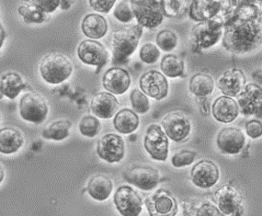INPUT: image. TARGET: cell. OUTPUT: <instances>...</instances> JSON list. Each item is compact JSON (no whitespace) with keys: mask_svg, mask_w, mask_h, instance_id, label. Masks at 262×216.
<instances>
[{"mask_svg":"<svg viewBox=\"0 0 262 216\" xmlns=\"http://www.w3.org/2000/svg\"><path fill=\"white\" fill-rule=\"evenodd\" d=\"M261 9L241 2L224 25L223 46L233 54H247L261 44Z\"/></svg>","mask_w":262,"mask_h":216,"instance_id":"obj_1","label":"cell"},{"mask_svg":"<svg viewBox=\"0 0 262 216\" xmlns=\"http://www.w3.org/2000/svg\"><path fill=\"white\" fill-rule=\"evenodd\" d=\"M239 0H192L189 13L192 20H218L224 25L233 16Z\"/></svg>","mask_w":262,"mask_h":216,"instance_id":"obj_2","label":"cell"},{"mask_svg":"<svg viewBox=\"0 0 262 216\" xmlns=\"http://www.w3.org/2000/svg\"><path fill=\"white\" fill-rule=\"evenodd\" d=\"M142 34L143 27L138 24L122 28L113 32L112 37L113 64L126 63L129 56L136 52Z\"/></svg>","mask_w":262,"mask_h":216,"instance_id":"obj_3","label":"cell"},{"mask_svg":"<svg viewBox=\"0 0 262 216\" xmlns=\"http://www.w3.org/2000/svg\"><path fill=\"white\" fill-rule=\"evenodd\" d=\"M40 74L46 83L58 85L68 80L73 73V63L68 56L59 53L46 55L40 63Z\"/></svg>","mask_w":262,"mask_h":216,"instance_id":"obj_4","label":"cell"},{"mask_svg":"<svg viewBox=\"0 0 262 216\" xmlns=\"http://www.w3.org/2000/svg\"><path fill=\"white\" fill-rule=\"evenodd\" d=\"M224 32V24L218 20H205L197 23L190 32L192 50L198 52L208 49L220 41Z\"/></svg>","mask_w":262,"mask_h":216,"instance_id":"obj_5","label":"cell"},{"mask_svg":"<svg viewBox=\"0 0 262 216\" xmlns=\"http://www.w3.org/2000/svg\"><path fill=\"white\" fill-rule=\"evenodd\" d=\"M138 25L147 29L158 27L164 19L160 1L158 0H128Z\"/></svg>","mask_w":262,"mask_h":216,"instance_id":"obj_6","label":"cell"},{"mask_svg":"<svg viewBox=\"0 0 262 216\" xmlns=\"http://www.w3.org/2000/svg\"><path fill=\"white\" fill-rule=\"evenodd\" d=\"M49 113L48 104L41 95L30 92L23 95L19 101V114L26 122L41 124Z\"/></svg>","mask_w":262,"mask_h":216,"instance_id":"obj_7","label":"cell"},{"mask_svg":"<svg viewBox=\"0 0 262 216\" xmlns=\"http://www.w3.org/2000/svg\"><path fill=\"white\" fill-rule=\"evenodd\" d=\"M145 206L150 216H176L179 205L169 190L159 189L145 199Z\"/></svg>","mask_w":262,"mask_h":216,"instance_id":"obj_8","label":"cell"},{"mask_svg":"<svg viewBox=\"0 0 262 216\" xmlns=\"http://www.w3.org/2000/svg\"><path fill=\"white\" fill-rule=\"evenodd\" d=\"M214 201L218 209L226 215L241 216L244 212L243 198L239 191L231 185H223L217 189Z\"/></svg>","mask_w":262,"mask_h":216,"instance_id":"obj_9","label":"cell"},{"mask_svg":"<svg viewBox=\"0 0 262 216\" xmlns=\"http://www.w3.org/2000/svg\"><path fill=\"white\" fill-rule=\"evenodd\" d=\"M144 146L150 157L158 161H166L168 156L169 141L162 128L151 124L145 132Z\"/></svg>","mask_w":262,"mask_h":216,"instance_id":"obj_10","label":"cell"},{"mask_svg":"<svg viewBox=\"0 0 262 216\" xmlns=\"http://www.w3.org/2000/svg\"><path fill=\"white\" fill-rule=\"evenodd\" d=\"M122 177L128 183L135 185L143 190L154 189L161 180L158 169L142 165L127 168L122 173Z\"/></svg>","mask_w":262,"mask_h":216,"instance_id":"obj_11","label":"cell"},{"mask_svg":"<svg viewBox=\"0 0 262 216\" xmlns=\"http://www.w3.org/2000/svg\"><path fill=\"white\" fill-rule=\"evenodd\" d=\"M114 204L122 216H139L143 201L140 195L128 185H122L114 194Z\"/></svg>","mask_w":262,"mask_h":216,"instance_id":"obj_12","label":"cell"},{"mask_svg":"<svg viewBox=\"0 0 262 216\" xmlns=\"http://www.w3.org/2000/svg\"><path fill=\"white\" fill-rule=\"evenodd\" d=\"M97 154L106 162L122 161L125 155V144L122 136L115 134L103 135L97 144Z\"/></svg>","mask_w":262,"mask_h":216,"instance_id":"obj_13","label":"cell"},{"mask_svg":"<svg viewBox=\"0 0 262 216\" xmlns=\"http://www.w3.org/2000/svg\"><path fill=\"white\" fill-rule=\"evenodd\" d=\"M161 124L167 138H170L177 143L184 141L191 130L190 120L181 112L168 113L163 119Z\"/></svg>","mask_w":262,"mask_h":216,"instance_id":"obj_14","label":"cell"},{"mask_svg":"<svg viewBox=\"0 0 262 216\" xmlns=\"http://www.w3.org/2000/svg\"><path fill=\"white\" fill-rule=\"evenodd\" d=\"M139 87L144 94L152 99L161 100L168 94V82L162 73L158 70L145 72L139 80Z\"/></svg>","mask_w":262,"mask_h":216,"instance_id":"obj_15","label":"cell"},{"mask_svg":"<svg viewBox=\"0 0 262 216\" xmlns=\"http://www.w3.org/2000/svg\"><path fill=\"white\" fill-rule=\"evenodd\" d=\"M237 106L239 113L246 116L257 115L260 113L262 103L261 87L250 83L246 85L237 95Z\"/></svg>","mask_w":262,"mask_h":216,"instance_id":"obj_16","label":"cell"},{"mask_svg":"<svg viewBox=\"0 0 262 216\" xmlns=\"http://www.w3.org/2000/svg\"><path fill=\"white\" fill-rule=\"evenodd\" d=\"M77 56L82 63L101 68L107 63L108 54L104 45L95 40H85L77 47Z\"/></svg>","mask_w":262,"mask_h":216,"instance_id":"obj_17","label":"cell"},{"mask_svg":"<svg viewBox=\"0 0 262 216\" xmlns=\"http://www.w3.org/2000/svg\"><path fill=\"white\" fill-rule=\"evenodd\" d=\"M220 172L216 164L204 159L194 165L190 170L191 181L201 189H209L216 184Z\"/></svg>","mask_w":262,"mask_h":216,"instance_id":"obj_18","label":"cell"},{"mask_svg":"<svg viewBox=\"0 0 262 216\" xmlns=\"http://www.w3.org/2000/svg\"><path fill=\"white\" fill-rule=\"evenodd\" d=\"M246 137L243 131L237 127H226L217 135L216 144L222 153L236 155L245 146Z\"/></svg>","mask_w":262,"mask_h":216,"instance_id":"obj_19","label":"cell"},{"mask_svg":"<svg viewBox=\"0 0 262 216\" xmlns=\"http://www.w3.org/2000/svg\"><path fill=\"white\" fill-rule=\"evenodd\" d=\"M247 78L241 69L233 68L227 70L217 80V87L227 97H236L244 89Z\"/></svg>","mask_w":262,"mask_h":216,"instance_id":"obj_20","label":"cell"},{"mask_svg":"<svg viewBox=\"0 0 262 216\" xmlns=\"http://www.w3.org/2000/svg\"><path fill=\"white\" fill-rule=\"evenodd\" d=\"M102 85L112 94H124L131 85V77L123 68H110L102 77Z\"/></svg>","mask_w":262,"mask_h":216,"instance_id":"obj_21","label":"cell"},{"mask_svg":"<svg viewBox=\"0 0 262 216\" xmlns=\"http://www.w3.org/2000/svg\"><path fill=\"white\" fill-rule=\"evenodd\" d=\"M212 113L217 122L230 123L238 117L239 110L235 99L227 96H221L212 103Z\"/></svg>","mask_w":262,"mask_h":216,"instance_id":"obj_22","label":"cell"},{"mask_svg":"<svg viewBox=\"0 0 262 216\" xmlns=\"http://www.w3.org/2000/svg\"><path fill=\"white\" fill-rule=\"evenodd\" d=\"M91 111L100 119H111L117 112L119 101L115 96L110 92H100L91 100Z\"/></svg>","mask_w":262,"mask_h":216,"instance_id":"obj_23","label":"cell"},{"mask_svg":"<svg viewBox=\"0 0 262 216\" xmlns=\"http://www.w3.org/2000/svg\"><path fill=\"white\" fill-rule=\"evenodd\" d=\"M108 28L106 18L99 14H88L82 20V32L91 40L103 38L108 32Z\"/></svg>","mask_w":262,"mask_h":216,"instance_id":"obj_24","label":"cell"},{"mask_svg":"<svg viewBox=\"0 0 262 216\" xmlns=\"http://www.w3.org/2000/svg\"><path fill=\"white\" fill-rule=\"evenodd\" d=\"M24 137L20 131L12 127L0 129V153L11 155L23 147Z\"/></svg>","mask_w":262,"mask_h":216,"instance_id":"obj_25","label":"cell"},{"mask_svg":"<svg viewBox=\"0 0 262 216\" xmlns=\"http://www.w3.org/2000/svg\"><path fill=\"white\" fill-rule=\"evenodd\" d=\"M182 208L183 216H226L208 200L184 202Z\"/></svg>","mask_w":262,"mask_h":216,"instance_id":"obj_26","label":"cell"},{"mask_svg":"<svg viewBox=\"0 0 262 216\" xmlns=\"http://www.w3.org/2000/svg\"><path fill=\"white\" fill-rule=\"evenodd\" d=\"M113 189L112 180L107 176L96 175L92 177L86 187V190L91 198L99 202H103L110 197Z\"/></svg>","mask_w":262,"mask_h":216,"instance_id":"obj_27","label":"cell"},{"mask_svg":"<svg viewBox=\"0 0 262 216\" xmlns=\"http://www.w3.org/2000/svg\"><path fill=\"white\" fill-rule=\"evenodd\" d=\"M26 88L27 84L17 73H6L0 79V93L9 99H16Z\"/></svg>","mask_w":262,"mask_h":216,"instance_id":"obj_28","label":"cell"},{"mask_svg":"<svg viewBox=\"0 0 262 216\" xmlns=\"http://www.w3.org/2000/svg\"><path fill=\"white\" fill-rule=\"evenodd\" d=\"M113 125L118 133L129 135L139 126V117L130 109H122L116 113L113 120Z\"/></svg>","mask_w":262,"mask_h":216,"instance_id":"obj_29","label":"cell"},{"mask_svg":"<svg viewBox=\"0 0 262 216\" xmlns=\"http://www.w3.org/2000/svg\"><path fill=\"white\" fill-rule=\"evenodd\" d=\"M190 93L198 98H206L212 94L214 89L212 77L205 73H197L190 77L189 83Z\"/></svg>","mask_w":262,"mask_h":216,"instance_id":"obj_30","label":"cell"},{"mask_svg":"<svg viewBox=\"0 0 262 216\" xmlns=\"http://www.w3.org/2000/svg\"><path fill=\"white\" fill-rule=\"evenodd\" d=\"M184 61L176 54H167L160 62V69L163 75L170 78L183 77L184 74Z\"/></svg>","mask_w":262,"mask_h":216,"instance_id":"obj_31","label":"cell"},{"mask_svg":"<svg viewBox=\"0 0 262 216\" xmlns=\"http://www.w3.org/2000/svg\"><path fill=\"white\" fill-rule=\"evenodd\" d=\"M72 123L68 120H58L45 127L42 137L48 140L62 141L70 135Z\"/></svg>","mask_w":262,"mask_h":216,"instance_id":"obj_32","label":"cell"},{"mask_svg":"<svg viewBox=\"0 0 262 216\" xmlns=\"http://www.w3.org/2000/svg\"><path fill=\"white\" fill-rule=\"evenodd\" d=\"M190 0H160L164 17L178 18L190 7Z\"/></svg>","mask_w":262,"mask_h":216,"instance_id":"obj_33","label":"cell"},{"mask_svg":"<svg viewBox=\"0 0 262 216\" xmlns=\"http://www.w3.org/2000/svg\"><path fill=\"white\" fill-rule=\"evenodd\" d=\"M18 12L27 24H41L46 21V13L36 5H23L18 7Z\"/></svg>","mask_w":262,"mask_h":216,"instance_id":"obj_34","label":"cell"},{"mask_svg":"<svg viewBox=\"0 0 262 216\" xmlns=\"http://www.w3.org/2000/svg\"><path fill=\"white\" fill-rule=\"evenodd\" d=\"M78 128L82 135L89 138H93L100 134L101 124L98 118L92 115H86L85 117L82 118Z\"/></svg>","mask_w":262,"mask_h":216,"instance_id":"obj_35","label":"cell"},{"mask_svg":"<svg viewBox=\"0 0 262 216\" xmlns=\"http://www.w3.org/2000/svg\"><path fill=\"white\" fill-rule=\"evenodd\" d=\"M156 42L158 49L162 50L164 52H171L179 44V38L171 30H163L158 32Z\"/></svg>","mask_w":262,"mask_h":216,"instance_id":"obj_36","label":"cell"},{"mask_svg":"<svg viewBox=\"0 0 262 216\" xmlns=\"http://www.w3.org/2000/svg\"><path fill=\"white\" fill-rule=\"evenodd\" d=\"M130 99H131L132 107L134 109L135 113L145 114L149 112V99L141 90L137 89L133 90L130 95Z\"/></svg>","mask_w":262,"mask_h":216,"instance_id":"obj_37","label":"cell"},{"mask_svg":"<svg viewBox=\"0 0 262 216\" xmlns=\"http://www.w3.org/2000/svg\"><path fill=\"white\" fill-rule=\"evenodd\" d=\"M139 56L142 62L152 64L158 62L160 57V51L157 45L152 42H147L141 47Z\"/></svg>","mask_w":262,"mask_h":216,"instance_id":"obj_38","label":"cell"},{"mask_svg":"<svg viewBox=\"0 0 262 216\" xmlns=\"http://www.w3.org/2000/svg\"><path fill=\"white\" fill-rule=\"evenodd\" d=\"M113 16L122 23H132L135 18L131 6L128 0H123L116 6L113 11Z\"/></svg>","mask_w":262,"mask_h":216,"instance_id":"obj_39","label":"cell"},{"mask_svg":"<svg viewBox=\"0 0 262 216\" xmlns=\"http://www.w3.org/2000/svg\"><path fill=\"white\" fill-rule=\"evenodd\" d=\"M197 157V153L191 150H181L178 153L174 154L171 158L173 167H183L190 166L194 162Z\"/></svg>","mask_w":262,"mask_h":216,"instance_id":"obj_40","label":"cell"},{"mask_svg":"<svg viewBox=\"0 0 262 216\" xmlns=\"http://www.w3.org/2000/svg\"><path fill=\"white\" fill-rule=\"evenodd\" d=\"M29 4L36 5L42 9L46 14L53 13L60 7L61 0H23Z\"/></svg>","mask_w":262,"mask_h":216,"instance_id":"obj_41","label":"cell"},{"mask_svg":"<svg viewBox=\"0 0 262 216\" xmlns=\"http://www.w3.org/2000/svg\"><path fill=\"white\" fill-rule=\"evenodd\" d=\"M117 0H89L93 10L99 13L107 14L112 10Z\"/></svg>","mask_w":262,"mask_h":216,"instance_id":"obj_42","label":"cell"},{"mask_svg":"<svg viewBox=\"0 0 262 216\" xmlns=\"http://www.w3.org/2000/svg\"><path fill=\"white\" fill-rule=\"evenodd\" d=\"M246 133L250 138L257 139L261 137V122L258 120H250L246 123Z\"/></svg>","mask_w":262,"mask_h":216,"instance_id":"obj_43","label":"cell"},{"mask_svg":"<svg viewBox=\"0 0 262 216\" xmlns=\"http://www.w3.org/2000/svg\"><path fill=\"white\" fill-rule=\"evenodd\" d=\"M74 2H75V0H61L60 1V8L63 9V10L69 9L72 7Z\"/></svg>","mask_w":262,"mask_h":216,"instance_id":"obj_44","label":"cell"},{"mask_svg":"<svg viewBox=\"0 0 262 216\" xmlns=\"http://www.w3.org/2000/svg\"><path fill=\"white\" fill-rule=\"evenodd\" d=\"M6 36H7L6 31H5L3 26L0 24V49H1L2 45L4 44V41L6 40Z\"/></svg>","mask_w":262,"mask_h":216,"instance_id":"obj_45","label":"cell"},{"mask_svg":"<svg viewBox=\"0 0 262 216\" xmlns=\"http://www.w3.org/2000/svg\"><path fill=\"white\" fill-rule=\"evenodd\" d=\"M5 177V170L4 167H2V165L0 164V184H1V182L3 181L4 180Z\"/></svg>","mask_w":262,"mask_h":216,"instance_id":"obj_46","label":"cell"},{"mask_svg":"<svg viewBox=\"0 0 262 216\" xmlns=\"http://www.w3.org/2000/svg\"><path fill=\"white\" fill-rule=\"evenodd\" d=\"M239 1H242V2H246V3H254V2L258 1V0H239Z\"/></svg>","mask_w":262,"mask_h":216,"instance_id":"obj_47","label":"cell"}]
</instances>
